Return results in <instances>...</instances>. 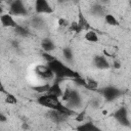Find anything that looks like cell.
<instances>
[{
	"label": "cell",
	"mask_w": 131,
	"mask_h": 131,
	"mask_svg": "<svg viewBox=\"0 0 131 131\" xmlns=\"http://www.w3.org/2000/svg\"><path fill=\"white\" fill-rule=\"evenodd\" d=\"M48 115H49V117L51 118L52 121L57 122V123L64 121L66 118L68 117V116L64 115L63 113H61V112H59V111H54V110H50L49 113H48Z\"/></svg>",
	"instance_id": "cell-11"
},
{
	"label": "cell",
	"mask_w": 131,
	"mask_h": 131,
	"mask_svg": "<svg viewBox=\"0 0 131 131\" xmlns=\"http://www.w3.org/2000/svg\"><path fill=\"white\" fill-rule=\"evenodd\" d=\"M94 64L96 68L100 69V70H105L110 68V62L107 61V59L105 58V56L103 55H96L94 57Z\"/></svg>",
	"instance_id": "cell-9"
},
{
	"label": "cell",
	"mask_w": 131,
	"mask_h": 131,
	"mask_svg": "<svg viewBox=\"0 0 131 131\" xmlns=\"http://www.w3.org/2000/svg\"><path fill=\"white\" fill-rule=\"evenodd\" d=\"M61 101L67 103V106L74 110V107H78L81 104V96L80 94L73 89H66L61 96Z\"/></svg>",
	"instance_id": "cell-2"
},
{
	"label": "cell",
	"mask_w": 131,
	"mask_h": 131,
	"mask_svg": "<svg viewBox=\"0 0 131 131\" xmlns=\"http://www.w3.org/2000/svg\"><path fill=\"white\" fill-rule=\"evenodd\" d=\"M104 20H105V23H106L107 25H110V26L117 27V26L120 25L119 20H118L113 14H110V13H106V14L104 15Z\"/></svg>",
	"instance_id": "cell-16"
},
{
	"label": "cell",
	"mask_w": 131,
	"mask_h": 131,
	"mask_svg": "<svg viewBox=\"0 0 131 131\" xmlns=\"http://www.w3.org/2000/svg\"><path fill=\"white\" fill-rule=\"evenodd\" d=\"M9 13L15 16H25L27 15L28 10L23 1L15 0V1H12L9 5Z\"/></svg>",
	"instance_id": "cell-3"
},
{
	"label": "cell",
	"mask_w": 131,
	"mask_h": 131,
	"mask_svg": "<svg viewBox=\"0 0 131 131\" xmlns=\"http://www.w3.org/2000/svg\"><path fill=\"white\" fill-rule=\"evenodd\" d=\"M77 131H102L98 126H96L92 122H86L81 125H79L76 128Z\"/></svg>",
	"instance_id": "cell-10"
},
{
	"label": "cell",
	"mask_w": 131,
	"mask_h": 131,
	"mask_svg": "<svg viewBox=\"0 0 131 131\" xmlns=\"http://www.w3.org/2000/svg\"><path fill=\"white\" fill-rule=\"evenodd\" d=\"M0 121H1V122H5V121H6V118L4 117V115H3V114H1V115H0Z\"/></svg>",
	"instance_id": "cell-30"
},
{
	"label": "cell",
	"mask_w": 131,
	"mask_h": 131,
	"mask_svg": "<svg viewBox=\"0 0 131 131\" xmlns=\"http://www.w3.org/2000/svg\"><path fill=\"white\" fill-rule=\"evenodd\" d=\"M91 13H93V14H95V15H102V14H104V9L101 7V6H99V5H96V6H94V7H92V9H91ZM105 15V14H104Z\"/></svg>",
	"instance_id": "cell-22"
},
{
	"label": "cell",
	"mask_w": 131,
	"mask_h": 131,
	"mask_svg": "<svg viewBox=\"0 0 131 131\" xmlns=\"http://www.w3.org/2000/svg\"><path fill=\"white\" fill-rule=\"evenodd\" d=\"M42 24H43V21H42V19L40 17H35L32 20V26L34 28H36V29H40L42 27Z\"/></svg>",
	"instance_id": "cell-26"
},
{
	"label": "cell",
	"mask_w": 131,
	"mask_h": 131,
	"mask_svg": "<svg viewBox=\"0 0 131 131\" xmlns=\"http://www.w3.org/2000/svg\"><path fill=\"white\" fill-rule=\"evenodd\" d=\"M69 30H70L71 32L76 33V34H79V33H81V32H82V30H81V28L79 27V25H78V23H77V21H72V23L70 24Z\"/></svg>",
	"instance_id": "cell-20"
},
{
	"label": "cell",
	"mask_w": 131,
	"mask_h": 131,
	"mask_svg": "<svg viewBox=\"0 0 131 131\" xmlns=\"http://www.w3.org/2000/svg\"><path fill=\"white\" fill-rule=\"evenodd\" d=\"M86 82H87V86L86 89L89 90H96L98 88V82L92 78H86Z\"/></svg>",
	"instance_id": "cell-18"
},
{
	"label": "cell",
	"mask_w": 131,
	"mask_h": 131,
	"mask_svg": "<svg viewBox=\"0 0 131 131\" xmlns=\"http://www.w3.org/2000/svg\"><path fill=\"white\" fill-rule=\"evenodd\" d=\"M14 31H15V33L18 35V36H21V37H27V36H29L30 35V32H29V30L27 29V28H25L24 26H18V27H16L15 29H14Z\"/></svg>",
	"instance_id": "cell-19"
},
{
	"label": "cell",
	"mask_w": 131,
	"mask_h": 131,
	"mask_svg": "<svg viewBox=\"0 0 131 131\" xmlns=\"http://www.w3.org/2000/svg\"><path fill=\"white\" fill-rule=\"evenodd\" d=\"M85 39H86L87 41H89V42H92V43L98 42V36H97L96 32L93 31V30H89V31L86 32V34H85Z\"/></svg>",
	"instance_id": "cell-15"
},
{
	"label": "cell",
	"mask_w": 131,
	"mask_h": 131,
	"mask_svg": "<svg viewBox=\"0 0 131 131\" xmlns=\"http://www.w3.org/2000/svg\"><path fill=\"white\" fill-rule=\"evenodd\" d=\"M35 72H36L37 75H39L44 80H51L55 76L54 73L49 69V67L47 64L46 66L45 64H39V66H37L36 69H35Z\"/></svg>",
	"instance_id": "cell-6"
},
{
	"label": "cell",
	"mask_w": 131,
	"mask_h": 131,
	"mask_svg": "<svg viewBox=\"0 0 131 131\" xmlns=\"http://www.w3.org/2000/svg\"><path fill=\"white\" fill-rule=\"evenodd\" d=\"M41 46H42V49L44 50V52H48V53H50L51 51H53L55 49V44L50 39H44L41 42Z\"/></svg>",
	"instance_id": "cell-14"
},
{
	"label": "cell",
	"mask_w": 131,
	"mask_h": 131,
	"mask_svg": "<svg viewBox=\"0 0 131 131\" xmlns=\"http://www.w3.org/2000/svg\"><path fill=\"white\" fill-rule=\"evenodd\" d=\"M48 94H51V95H55L57 97H61L62 94H63V91L59 85V83H53L51 86H50V89L48 91Z\"/></svg>",
	"instance_id": "cell-13"
},
{
	"label": "cell",
	"mask_w": 131,
	"mask_h": 131,
	"mask_svg": "<svg viewBox=\"0 0 131 131\" xmlns=\"http://www.w3.org/2000/svg\"><path fill=\"white\" fill-rule=\"evenodd\" d=\"M50 86L51 85H49V84H43V85H38V86H34L33 87V89L36 91V92H38V93H48V91H49V89H50Z\"/></svg>",
	"instance_id": "cell-17"
},
{
	"label": "cell",
	"mask_w": 131,
	"mask_h": 131,
	"mask_svg": "<svg viewBox=\"0 0 131 131\" xmlns=\"http://www.w3.org/2000/svg\"><path fill=\"white\" fill-rule=\"evenodd\" d=\"M73 82H74L75 84L79 85V86H82V87H84V88H86V86H87V82H86V79H85V78H83L82 76H80V77H77V78L73 79Z\"/></svg>",
	"instance_id": "cell-21"
},
{
	"label": "cell",
	"mask_w": 131,
	"mask_h": 131,
	"mask_svg": "<svg viewBox=\"0 0 131 131\" xmlns=\"http://www.w3.org/2000/svg\"><path fill=\"white\" fill-rule=\"evenodd\" d=\"M0 21L2 24L3 27H8V28H13L15 29L16 27H18L19 25L14 20L13 16L10 13H4L1 15L0 17Z\"/></svg>",
	"instance_id": "cell-8"
},
{
	"label": "cell",
	"mask_w": 131,
	"mask_h": 131,
	"mask_svg": "<svg viewBox=\"0 0 131 131\" xmlns=\"http://www.w3.org/2000/svg\"><path fill=\"white\" fill-rule=\"evenodd\" d=\"M35 11L38 14H49L52 13L53 9L46 0H37L35 2Z\"/></svg>",
	"instance_id": "cell-5"
},
{
	"label": "cell",
	"mask_w": 131,
	"mask_h": 131,
	"mask_svg": "<svg viewBox=\"0 0 131 131\" xmlns=\"http://www.w3.org/2000/svg\"><path fill=\"white\" fill-rule=\"evenodd\" d=\"M83 118H84V113H82V114H79V116L76 118V120H77V121H79V122H81V121L83 120Z\"/></svg>",
	"instance_id": "cell-28"
},
{
	"label": "cell",
	"mask_w": 131,
	"mask_h": 131,
	"mask_svg": "<svg viewBox=\"0 0 131 131\" xmlns=\"http://www.w3.org/2000/svg\"><path fill=\"white\" fill-rule=\"evenodd\" d=\"M114 118L122 125L124 126H129V119H128V112L125 107H120L114 113Z\"/></svg>",
	"instance_id": "cell-7"
},
{
	"label": "cell",
	"mask_w": 131,
	"mask_h": 131,
	"mask_svg": "<svg viewBox=\"0 0 131 131\" xmlns=\"http://www.w3.org/2000/svg\"><path fill=\"white\" fill-rule=\"evenodd\" d=\"M62 54H63V57L67 60H70V61L72 60V58H73V52H72V50L70 48H64L63 51H62Z\"/></svg>",
	"instance_id": "cell-25"
},
{
	"label": "cell",
	"mask_w": 131,
	"mask_h": 131,
	"mask_svg": "<svg viewBox=\"0 0 131 131\" xmlns=\"http://www.w3.org/2000/svg\"><path fill=\"white\" fill-rule=\"evenodd\" d=\"M101 92L107 101H113L122 95V91L120 89H118L117 87H114V86H107V87L103 88Z\"/></svg>",
	"instance_id": "cell-4"
},
{
	"label": "cell",
	"mask_w": 131,
	"mask_h": 131,
	"mask_svg": "<svg viewBox=\"0 0 131 131\" xmlns=\"http://www.w3.org/2000/svg\"><path fill=\"white\" fill-rule=\"evenodd\" d=\"M113 64H114V67H115L116 69H120V67H121V63H120L118 60H115Z\"/></svg>",
	"instance_id": "cell-29"
},
{
	"label": "cell",
	"mask_w": 131,
	"mask_h": 131,
	"mask_svg": "<svg viewBox=\"0 0 131 131\" xmlns=\"http://www.w3.org/2000/svg\"><path fill=\"white\" fill-rule=\"evenodd\" d=\"M77 23H78V25H79V27L81 28L82 31H89V30H91V29H90V25H89V23L87 21V19L85 18V16L82 14L81 10H79V14H78V20H77Z\"/></svg>",
	"instance_id": "cell-12"
},
{
	"label": "cell",
	"mask_w": 131,
	"mask_h": 131,
	"mask_svg": "<svg viewBox=\"0 0 131 131\" xmlns=\"http://www.w3.org/2000/svg\"><path fill=\"white\" fill-rule=\"evenodd\" d=\"M57 24H58V26L60 27V28H68L69 29V27H70V21L67 19V18H63V17H60V18H58V20H57Z\"/></svg>",
	"instance_id": "cell-24"
},
{
	"label": "cell",
	"mask_w": 131,
	"mask_h": 131,
	"mask_svg": "<svg viewBox=\"0 0 131 131\" xmlns=\"http://www.w3.org/2000/svg\"><path fill=\"white\" fill-rule=\"evenodd\" d=\"M5 102H6V103H8V104H15V103L17 102V100H16V98H15V96H14L13 94H11V93L7 92V93H6Z\"/></svg>",
	"instance_id": "cell-23"
},
{
	"label": "cell",
	"mask_w": 131,
	"mask_h": 131,
	"mask_svg": "<svg viewBox=\"0 0 131 131\" xmlns=\"http://www.w3.org/2000/svg\"><path fill=\"white\" fill-rule=\"evenodd\" d=\"M37 102L39 104H41L42 106L48 107L49 110H54V111H59L61 113H63L64 115H67L68 117L75 114V111L68 107L67 105H64L62 103L61 100H59V97L55 96V95H51V94H42L41 96H39L37 98Z\"/></svg>",
	"instance_id": "cell-1"
},
{
	"label": "cell",
	"mask_w": 131,
	"mask_h": 131,
	"mask_svg": "<svg viewBox=\"0 0 131 131\" xmlns=\"http://www.w3.org/2000/svg\"><path fill=\"white\" fill-rule=\"evenodd\" d=\"M42 56H43V58L46 60V62H47V63H48V62H51L52 60H54V59H55V57H54L52 54L48 53V52H43Z\"/></svg>",
	"instance_id": "cell-27"
}]
</instances>
